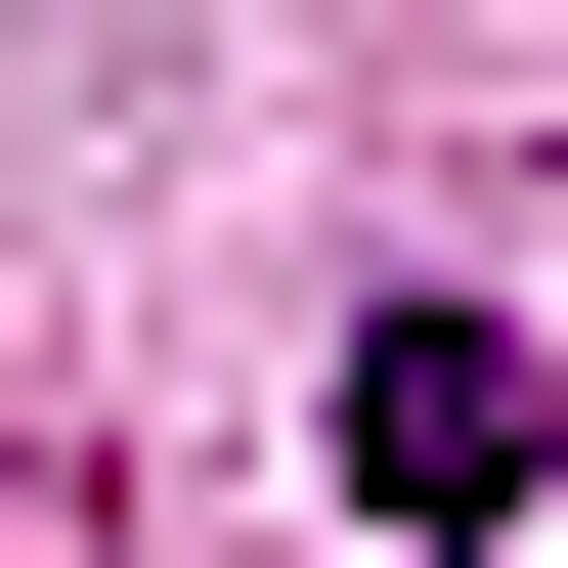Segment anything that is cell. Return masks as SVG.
I'll list each match as a JSON object with an SVG mask.
<instances>
[{"label":"cell","mask_w":568,"mask_h":568,"mask_svg":"<svg viewBox=\"0 0 568 568\" xmlns=\"http://www.w3.org/2000/svg\"><path fill=\"white\" fill-rule=\"evenodd\" d=\"M568 481V351H525V306H351V525H437V568H481Z\"/></svg>","instance_id":"6da1fadb"}]
</instances>
